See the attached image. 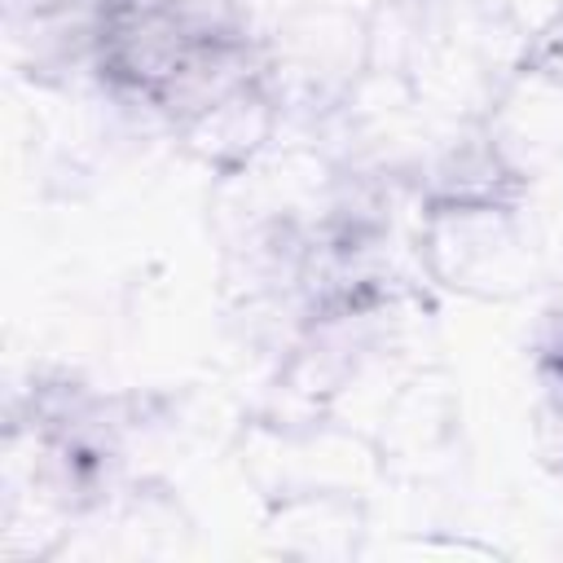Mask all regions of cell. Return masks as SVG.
<instances>
[{"mask_svg": "<svg viewBox=\"0 0 563 563\" xmlns=\"http://www.w3.org/2000/svg\"><path fill=\"white\" fill-rule=\"evenodd\" d=\"M528 202H422L418 255L435 290L506 303L532 286L537 246L523 224Z\"/></svg>", "mask_w": 563, "mask_h": 563, "instance_id": "obj_1", "label": "cell"}, {"mask_svg": "<svg viewBox=\"0 0 563 563\" xmlns=\"http://www.w3.org/2000/svg\"><path fill=\"white\" fill-rule=\"evenodd\" d=\"M369 435L383 453L387 479L435 475L462 440V400L453 378L435 361L413 365L378 409Z\"/></svg>", "mask_w": 563, "mask_h": 563, "instance_id": "obj_2", "label": "cell"}, {"mask_svg": "<svg viewBox=\"0 0 563 563\" xmlns=\"http://www.w3.org/2000/svg\"><path fill=\"white\" fill-rule=\"evenodd\" d=\"M475 123L523 185H537L563 167V84L537 66L515 57Z\"/></svg>", "mask_w": 563, "mask_h": 563, "instance_id": "obj_3", "label": "cell"}, {"mask_svg": "<svg viewBox=\"0 0 563 563\" xmlns=\"http://www.w3.org/2000/svg\"><path fill=\"white\" fill-rule=\"evenodd\" d=\"M282 128H286L282 97L268 84V75H260V79L224 92L220 101H211L194 119H185L172 141L211 180H224V176L251 172L277 145Z\"/></svg>", "mask_w": 563, "mask_h": 563, "instance_id": "obj_4", "label": "cell"}, {"mask_svg": "<svg viewBox=\"0 0 563 563\" xmlns=\"http://www.w3.org/2000/svg\"><path fill=\"white\" fill-rule=\"evenodd\" d=\"M260 532L286 559H352L369 537V497L347 488H290L264 501Z\"/></svg>", "mask_w": 563, "mask_h": 563, "instance_id": "obj_5", "label": "cell"}, {"mask_svg": "<svg viewBox=\"0 0 563 563\" xmlns=\"http://www.w3.org/2000/svg\"><path fill=\"white\" fill-rule=\"evenodd\" d=\"M519 62H528V66H537L541 75H550V79L563 84V13L519 44Z\"/></svg>", "mask_w": 563, "mask_h": 563, "instance_id": "obj_6", "label": "cell"}, {"mask_svg": "<svg viewBox=\"0 0 563 563\" xmlns=\"http://www.w3.org/2000/svg\"><path fill=\"white\" fill-rule=\"evenodd\" d=\"M497 13L506 18L515 40L523 44L528 35H537L545 22H554L563 13V0H497Z\"/></svg>", "mask_w": 563, "mask_h": 563, "instance_id": "obj_7", "label": "cell"}]
</instances>
